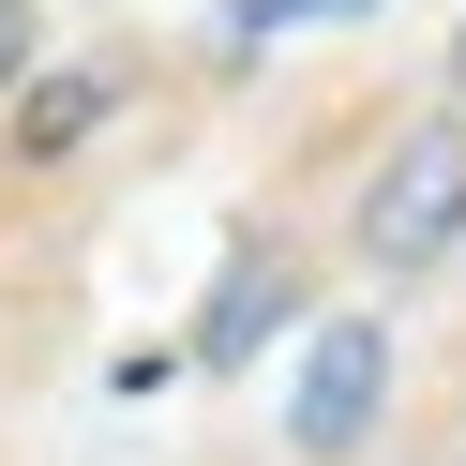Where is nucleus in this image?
Returning <instances> with one entry per match:
<instances>
[{
	"mask_svg": "<svg viewBox=\"0 0 466 466\" xmlns=\"http://www.w3.org/2000/svg\"><path fill=\"white\" fill-rule=\"evenodd\" d=\"M451 241H466V121H421L361 196V256L376 271H436Z\"/></svg>",
	"mask_w": 466,
	"mask_h": 466,
	"instance_id": "1",
	"label": "nucleus"
},
{
	"mask_svg": "<svg viewBox=\"0 0 466 466\" xmlns=\"http://www.w3.org/2000/svg\"><path fill=\"white\" fill-rule=\"evenodd\" d=\"M0 76H31V0H0Z\"/></svg>",
	"mask_w": 466,
	"mask_h": 466,
	"instance_id": "6",
	"label": "nucleus"
},
{
	"mask_svg": "<svg viewBox=\"0 0 466 466\" xmlns=\"http://www.w3.org/2000/svg\"><path fill=\"white\" fill-rule=\"evenodd\" d=\"M91 121H106V91H91V76H61V91H46L31 121H15V151L46 166V151H76V136H91Z\"/></svg>",
	"mask_w": 466,
	"mask_h": 466,
	"instance_id": "4",
	"label": "nucleus"
},
{
	"mask_svg": "<svg viewBox=\"0 0 466 466\" xmlns=\"http://www.w3.org/2000/svg\"><path fill=\"white\" fill-rule=\"evenodd\" d=\"M376 391H391V346H376V316H331V331L301 346V406H286V436H301V451H346V436L376 421Z\"/></svg>",
	"mask_w": 466,
	"mask_h": 466,
	"instance_id": "2",
	"label": "nucleus"
},
{
	"mask_svg": "<svg viewBox=\"0 0 466 466\" xmlns=\"http://www.w3.org/2000/svg\"><path fill=\"white\" fill-rule=\"evenodd\" d=\"M271 301H286V271H271V256H241V271L211 286V316H196V361H241V346L271 331Z\"/></svg>",
	"mask_w": 466,
	"mask_h": 466,
	"instance_id": "3",
	"label": "nucleus"
},
{
	"mask_svg": "<svg viewBox=\"0 0 466 466\" xmlns=\"http://www.w3.org/2000/svg\"><path fill=\"white\" fill-rule=\"evenodd\" d=\"M331 15H376V0H226V46H271V31H331Z\"/></svg>",
	"mask_w": 466,
	"mask_h": 466,
	"instance_id": "5",
	"label": "nucleus"
}]
</instances>
